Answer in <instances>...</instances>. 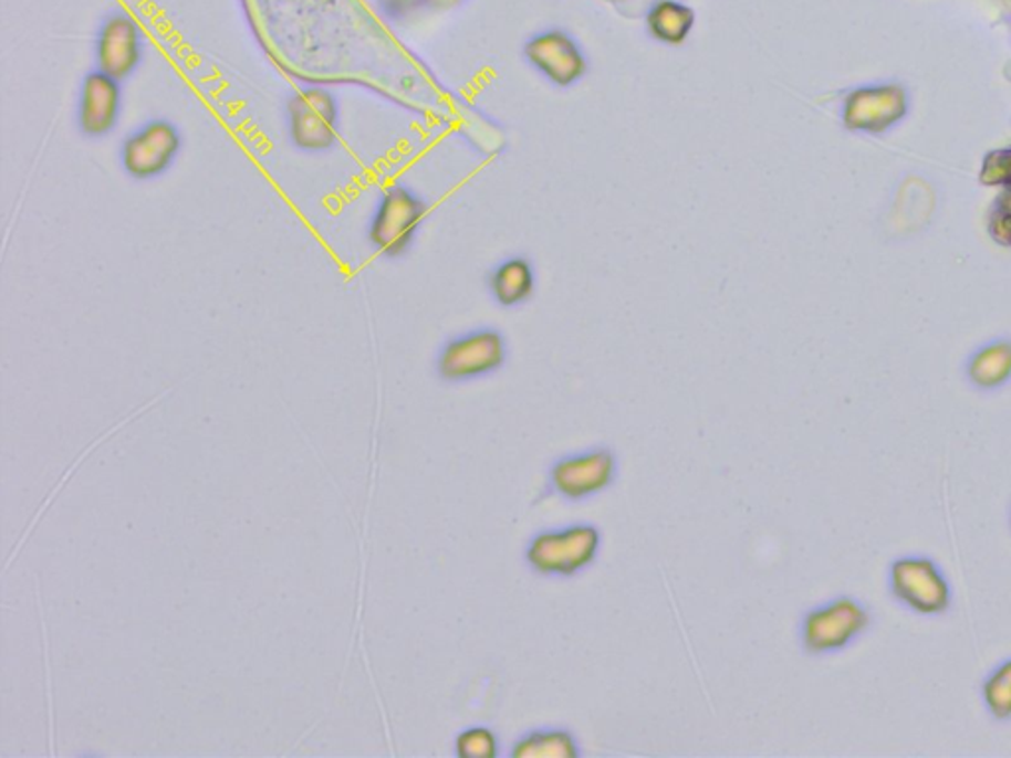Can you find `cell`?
Wrapping results in <instances>:
<instances>
[{
	"mask_svg": "<svg viewBox=\"0 0 1011 758\" xmlns=\"http://www.w3.org/2000/svg\"><path fill=\"white\" fill-rule=\"evenodd\" d=\"M603 534L595 524L575 522L533 534L524 547V564L543 579H575L597 564Z\"/></svg>",
	"mask_w": 1011,
	"mask_h": 758,
	"instance_id": "cell-1",
	"label": "cell"
},
{
	"mask_svg": "<svg viewBox=\"0 0 1011 758\" xmlns=\"http://www.w3.org/2000/svg\"><path fill=\"white\" fill-rule=\"evenodd\" d=\"M618 456L607 444L555 459L545 474V498L581 504L611 491L618 478Z\"/></svg>",
	"mask_w": 1011,
	"mask_h": 758,
	"instance_id": "cell-2",
	"label": "cell"
},
{
	"mask_svg": "<svg viewBox=\"0 0 1011 758\" xmlns=\"http://www.w3.org/2000/svg\"><path fill=\"white\" fill-rule=\"evenodd\" d=\"M506 361V340L490 328L460 334L442 346L435 371L445 383H465L487 378Z\"/></svg>",
	"mask_w": 1011,
	"mask_h": 758,
	"instance_id": "cell-3",
	"label": "cell"
},
{
	"mask_svg": "<svg viewBox=\"0 0 1011 758\" xmlns=\"http://www.w3.org/2000/svg\"><path fill=\"white\" fill-rule=\"evenodd\" d=\"M425 215L427 208L411 190L392 186L377 202L369 223V243L384 257H399L411 248Z\"/></svg>",
	"mask_w": 1011,
	"mask_h": 758,
	"instance_id": "cell-4",
	"label": "cell"
},
{
	"mask_svg": "<svg viewBox=\"0 0 1011 758\" xmlns=\"http://www.w3.org/2000/svg\"><path fill=\"white\" fill-rule=\"evenodd\" d=\"M869 622L862 604L852 599H836L816 607L802 619L800 642L812 656L840 652L864 632Z\"/></svg>",
	"mask_w": 1011,
	"mask_h": 758,
	"instance_id": "cell-5",
	"label": "cell"
},
{
	"mask_svg": "<svg viewBox=\"0 0 1011 758\" xmlns=\"http://www.w3.org/2000/svg\"><path fill=\"white\" fill-rule=\"evenodd\" d=\"M289 135L294 147L322 152L338 140V103L324 87H304L289 102Z\"/></svg>",
	"mask_w": 1011,
	"mask_h": 758,
	"instance_id": "cell-6",
	"label": "cell"
},
{
	"mask_svg": "<svg viewBox=\"0 0 1011 758\" xmlns=\"http://www.w3.org/2000/svg\"><path fill=\"white\" fill-rule=\"evenodd\" d=\"M183 147L180 133L168 120H150L121 148L123 170L135 180H153L173 167Z\"/></svg>",
	"mask_w": 1011,
	"mask_h": 758,
	"instance_id": "cell-7",
	"label": "cell"
},
{
	"mask_svg": "<svg viewBox=\"0 0 1011 758\" xmlns=\"http://www.w3.org/2000/svg\"><path fill=\"white\" fill-rule=\"evenodd\" d=\"M892 587L899 601L923 614L947 611L950 602L947 579L929 559L907 557L897 561L892 569Z\"/></svg>",
	"mask_w": 1011,
	"mask_h": 758,
	"instance_id": "cell-8",
	"label": "cell"
},
{
	"mask_svg": "<svg viewBox=\"0 0 1011 758\" xmlns=\"http://www.w3.org/2000/svg\"><path fill=\"white\" fill-rule=\"evenodd\" d=\"M121 82L103 72H93L83 80L77 102V125L83 135L100 139L117 127L121 117Z\"/></svg>",
	"mask_w": 1011,
	"mask_h": 758,
	"instance_id": "cell-9",
	"label": "cell"
},
{
	"mask_svg": "<svg viewBox=\"0 0 1011 758\" xmlns=\"http://www.w3.org/2000/svg\"><path fill=\"white\" fill-rule=\"evenodd\" d=\"M97 70L117 82L127 80L143 60V36L133 20L113 17L103 27L95 48Z\"/></svg>",
	"mask_w": 1011,
	"mask_h": 758,
	"instance_id": "cell-10",
	"label": "cell"
},
{
	"mask_svg": "<svg viewBox=\"0 0 1011 758\" xmlns=\"http://www.w3.org/2000/svg\"><path fill=\"white\" fill-rule=\"evenodd\" d=\"M525 56L555 85L575 84L585 74V60L570 38L560 32L543 34L525 48Z\"/></svg>",
	"mask_w": 1011,
	"mask_h": 758,
	"instance_id": "cell-11",
	"label": "cell"
},
{
	"mask_svg": "<svg viewBox=\"0 0 1011 758\" xmlns=\"http://www.w3.org/2000/svg\"><path fill=\"white\" fill-rule=\"evenodd\" d=\"M510 758H581L580 739L567 727H538L525 730L508 749Z\"/></svg>",
	"mask_w": 1011,
	"mask_h": 758,
	"instance_id": "cell-12",
	"label": "cell"
},
{
	"mask_svg": "<svg viewBox=\"0 0 1011 758\" xmlns=\"http://www.w3.org/2000/svg\"><path fill=\"white\" fill-rule=\"evenodd\" d=\"M490 288L498 305H522L533 293L532 265L525 260L506 261L490 278Z\"/></svg>",
	"mask_w": 1011,
	"mask_h": 758,
	"instance_id": "cell-13",
	"label": "cell"
},
{
	"mask_svg": "<svg viewBox=\"0 0 1011 758\" xmlns=\"http://www.w3.org/2000/svg\"><path fill=\"white\" fill-rule=\"evenodd\" d=\"M691 24H694V14L690 9L676 4V2H663L650 12L648 27L650 32L658 40L666 44H680L690 34Z\"/></svg>",
	"mask_w": 1011,
	"mask_h": 758,
	"instance_id": "cell-14",
	"label": "cell"
},
{
	"mask_svg": "<svg viewBox=\"0 0 1011 758\" xmlns=\"http://www.w3.org/2000/svg\"><path fill=\"white\" fill-rule=\"evenodd\" d=\"M500 752V737L487 725L465 727L452 740V755L457 758H497Z\"/></svg>",
	"mask_w": 1011,
	"mask_h": 758,
	"instance_id": "cell-15",
	"label": "cell"
},
{
	"mask_svg": "<svg viewBox=\"0 0 1011 758\" xmlns=\"http://www.w3.org/2000/svg\"><path fill=\"white\" fill-rule=\"evenodd\" d=\"M1011 371V348L1010 346H993L984 354H980L972 364V379L980 386L992 388L1002 383L1003 379L1010 376Z\"/></svg>",
	"mask_w": 1011,
	"mask_h": 758,
	"instance_id": "cell-16",
	"label": "cell"
},
{
	"mask_svg": "<svg viewBox=\"0 0 1011 758\" xmlns=\"http://www.w3.org/2000/svg\"><path fill=\"white\" fill-rule=\"evenodd\" d=\"M984 702L993 717H1011V662L1002 664L986 680Z\"/></svg>",
	"mask_w": 1011,
	"mask_h": 758,
	"instance_id": "cell-17",
	"label": "cell"
}]
</instances>
